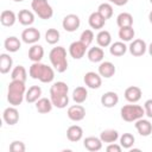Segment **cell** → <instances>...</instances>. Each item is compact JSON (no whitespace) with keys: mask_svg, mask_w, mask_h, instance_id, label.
<instances>
[{"mask_svg":"<svg viewBox=\"0 0 152 152\" xmlns=\"http://www.w3.org/2000/svg\"><path fill=\"white\" fill-rule=\"evenodd\" d=\"M13 1H15V2H21V1H24V0H13Z\"/></svg>","mask_w":152,"mask_h":152,"instance_id":"46","label":"cell"},{"mask_svg":"<svg viewBox=\"0 0 152 152\" xmlns=\"http://www.w3.org/2000/svg\"><path fill=\"white\" fill-rule=\"evenodd\" d=\"M2 119L4 121L10 125V126H13L15 125L18 121H19V112L18 109L15 108V106H11V107H7L4 113H2Z\"/></svg>","mask_w":152,"mask_h":152,"instance_id":"13","label":"cell"},{"mask_svg":"<svg viewBox=\"0 0 152 152\" xmlns=\"http://www.w3.org/2000/svg\"><path fill=\"white\" fill-rule=\"evenodd\" d=\"M69 87L63 81L55 82L50 88V99L52 101V104L59 109H63L69 103V96H68Z\"/></svg>","mask_w":152,"mask_h":152,"instance_id":"1","label":"cell"},{"mask_svg":"<svg viewBox=\"0 0 152 152\" xmlns=\"http://www.w3.org/2000/svg\"><path fill=\"white\" fill-rule=\"evenodd\" d=\"M26 94V87L25 82L23 81H15L12 80L8 84V90H7V101L12 106H19L25 99Z\"/></svg>","mask_w":152,"mask_h":152,"instance_id":"3","label":"cell"},{"mask_svg":"<svg viewBox=\"0 0 152 152\" xmlns=\"http://www.w3.org/2000/svg\"><path fill=\"white\" fill-rule=\"evenodd\" d=\"M128 50H129V52H131L132 56H134V57H140V56H142V55L146 52L147 45H146L145 40L138 38V39H133V40L131 42V44H129V46H128Z\"/></svg>","mask_w":152,"mask_h":152,"instance_id":"11","label":"cell"},{"mask_svg":"<svg viewBox=\"0 0 152 152\" xmlns=\"http://www.w3.org/2000/svg\"><path fill=\"white\" fill-rule=\"evenodd\" d=\"M17 20H18V15H15V13L11 10H5L0 14V23L2 24V26L11 27L15 24Z\"/></svg>","mask_w":152,"mask_h":152,"instance_id":"21","label":"cell"},{"mask_svg":"<svg viewBox=\"0 0 152 152\" xmlns=\"http://www.w3.org/2000/svg\"><path fill=\"white\" fill-rule=\"evenodd\" d=\"M119 132L116 129H104L100 133V139L102 140V142H107V144H112L115 142L119 139Z\"/></svg>","mask_w":152,"mask_h":152,"instance_id":"29","label":"cell"},{"mask_svg":"<svg viewBox=\"0 0 152 152\" xmlns=\"http://www.w3.org/2000/svg\"><path fill=\"white\" fill-rule=\"evenodd\" d=\"M52 101L51 99H48V97H40L37 102H36V109L38 110V113L40 114H48L52 110Z\"/></svg>","mask_w":152,"mask_h":152,"instance_id":"24","label":"cell"},{"mask_svg":"<svg viewBox=\"0 0 152 152\" xmlns=\"http://www.w3.org/2000/svg\"><path fill=\"white\" fill-rule=\"evenodd\" d=\"M144 109H145V115L150 119H152V99H148L144 103Z\"/></svg>","mask_w":152,"mask_h":152,"instance_id":"41","label":"cell"},{"mask_svg":"<svg viewBox=\"0 0 152 152\" xmlns=\"http://www.w3.org/2000/svg\"><path fill=\"white\" fill-rule=\"evenodd\" d=\"M120 114L122 120L127 122H135L145 115V109L139 104H125L121 108Z\"/></svg>","mask_w":152,"mask_h":152,"instance_id":"5","label":"cell"},{"mask_svg":"<svg viewBox=\"0 0 152 152\" xmlns=\"http://www.w3.org/2000/svg\"><path fill=\"white\" fill-rule=\"evenodd\" d=\"M83 146L90 152H97L102 148V140L97 137H87L83 140Z\"/></svg>","mask_w":152,"mask_h":152,"instance_id":"20","label":"cell"},{"mask_svg":"<svg viewBox=\"0 0 152 152\" xmlns=\"http://www.w3.org/2000/svg\"><path fill=\"white\" fill-rule=\"evenodd\" d=\"M42 96V88L39 86H32L26 90L25 100L28 103H36Z\"/></svg>","mask_w":152,"mask_h":152,"instance_id":"23","label":"cell"},{"mask_svg":"<svg viewBox=\"0 0 152 152\" xmlns=\"http://www.w3.org/2000/svg\"><path fill=\"white\" fill-rule=\"evenodd\" d=\"M107 152H121L122 150V146L121 145H118L115 142H112V144H108V146L106 147Z\"/></svg>","mask_w":152,"mask_h":152,"instance_id":"42","label":"cell"},{"mask_svg":"<svg viewBox=\"0 0 152 152\" xmlns=\"http://www.w3.org/2000/svg\"><path fill=\"white\" fill-rule=\"evenodd\" d=\"M13 65V59L8 53H1L0 55V72L1 74H7L12 69Z\"/></svg>","mask_w":152,"mask_h":152,"instance_id":"32","label":"cell"},{"mask_svg":"<svg viewBox=\"0 0 152 152\" xmlns=\"http://www.w3.org/2000/svg\"><path fill=\"white\" fill-rule=\"evenodd\" d=\"M31 7L33 12L43 20H48L53 15V10L48 0H32Z\"/></svg>","mask_w":152,"mask_h":152,"instance_id":"6","label":"cell"},{"mask_svg":"<svg viewBox=\"0 0 152 152\" xmlns=\"http://www.w3.org/2000/svg\"><path fill=\"white\" fill-rule=\"evenodd\" d=\"M97 12L107 20L113 17V6L110 5V2H102L101 5H99Z\"/></svg>","mask_w":152,"mask_h":152,"instance_id":"37","label":"cell"},{"mask_svg":"<svg viewBox=\"0 0 152 152\" xmlns=\"http://www.w3.org/2000/svg\"><path fill=\"white\" fill-rule=\"evenodd\" d=\"M119 139H120V145L122 146V148H127V150H129L134 145V141H135V138L132 133H124Z\"/></svg>","mask_w":152,"mask_h":152,"instance_id":"38","label":"cell"},{"mask_svg":"<svg viewBox=\"0 0 152 152\" xmlns=\"http://www.w3.org/2000/svg\"><path fill=\"white\" fill-rule=\"evenodd\" d=\"M83 81L86 83V86L90 89H97L101 87L102 84V77L99 72H95V71H88L84 74V77H83Z\"/></svg>","mask_w":152,"mask_h":152,"instance_id":"9","label":"cell"},{"mask_svg":"<svg viewBox=\"0 0 152 152\" xmlns=\"http://www.w3.org/2000/svg\"><path fill=\"white\" fill-rule=\"evenodd\" d=\"M150 2H151V4H152V0H150Z\"/></svg>","mask_w":152,"mask_h":152,"instance_id":"47","label":"cell"},{"mask_svg":"<svg viewBox=\"0 0 152 152\" xmlns=\"http://www.w3.org/2000/svg\"><path fill=\"white\" fill-rule=\"evenodd\" d=\"M4 46L8 52H17L21 48V42L19 40V38H17L14 36H11V37H7L5 39Z\"/></svg>","mask_w":152,"mask_h":152,"instance_id":"30","label":"cell"},{"mask_svg":"<svg viewBox=\"0 0 152 152\" xmlns=\"http://www.w3.org/2000/svg\"><path fill=\"white\" fill-rule=\"evenodd\" d=\"M40 39V32L36 27H27L21 32V40L26 44H36Z\"/></svg>","mask_w":152,"mask_h":152,"instance_id":"10","label":"cell"},{"mask_svg":"<svg viewBox=\"0 0 152 152\" xmlns=\"http://www.w3.org/2000/svg\"><path fill=\"white\" fill-rule=\"evenodd\" d=\"M148 20H150V23L152 24V11L148 13Z\"/></svg>","mask_w":152,"mask_h":152,"instance_id":"45","label":"cell"},{"mask_svg":"<svg viewBox=\"0 0 152 152\" xmlns=\"http://www.w3.org/2000/svg\"><path fill=\"white\" fill-rule=\"evenodd\" d=\"M80 40L87 46H89L94 40V32L91 30H84L80 36Z\"/></svg>","mask_w":152,"mask_h":152,"instance_id":"39","label":"cell"},{"mask_svg":"<svg viewBox=\"0 0 152 152\" xmlns=\"http://www.w3.org/2000/svg\"><path fill=\"white\" fill-rule=\"evenodd\" d=\"M49 59L51 62L52 68L57 72H64L68 69V59H66V50L63 46L52 48L49 53Z\"/></svg>","mask_w":152,"mask_h":152,"instance_id":"4","label":"cell"},{"mask_svg":"<svg viewBox=\"0 0 152 152\" xmlns=\"http://www.w3.org/2000/svg\"><path fill=\"white\" fill-rule=\"evenodd\" d=\"M88 97V90L86 87H76L72 91V100L76 103H83Z\"/></svg>","mask_w":152,"mask_h":152,"instance_id":"33","label":"cell"},{"mask_svg":"<svg viewBox=\"0 0 152 152\" xmlns=\"http://www.w3.org/2000/svg\"><path fill=\"white\" fill-rule=\"evenodd\" d=\"M147 50H148V53H150V55L152 56V43H151V44L148 45V48H147Z\"/></svg>","mask_w":152,"mask_h":152,"instance_id":"44","label":"cell"},{"mask_svg":"<svg viewBox=\"0 0 152 152\" xmlns=\"http://www.w3.org/2000/svg\"><path fill=\"white\" fill-rule=\"evenodd\" d=\"M11 78L12 80H15V81H23V82H25L26 78H27L26 69L23 65L14 66L13 70H12V72H11Z\"/></svg>","mask_w":152,"mask_h":152,"instance_id":"34","label":"cell"},{"mask_svg":"<svg viewBox=\"0 0 152 152\" xmlns=\"http://www.w3.org/2000/svg\"><path fill=\"white\" fill-rule=\"evenodd\" d=\"M127 46L125 44V42H114L109 45V52L112 56H115V57H121L126 53L127 51Z\"/></svg>","mask_w":152,"mask_h":152,"instance_id":"27","label":"cell"},{"mask_svg":"<svg viewBox=\"0 0 152 152\" xmlns=\"http://www.w3.org/2000/svg\"><path fill=\"white\" fill-rule=\"evenodd\" d=\"M110 4H114L115 6H124L128 2V0H108Z\"/></svg>","mask_w":152,"mask_h":152,"instance_id":"43","label":"cell"},{"mask_svg":"<svg viewBox=\"0 0 152 152\" xmlns=\"http://www.w3.org/2000/svg\"><path fill=\"white\" fill-rule=\"evenodd\" d=\"M116 25L119 28L121 27H129L133 26V17L128 12H122L116 17Z\"/></svg>","mask_w":152,"mask_h":152,"instance_id":"31","label":"cell"},{"mask_svg":"<svg viewBox=\"0 0 152 152\" xmlns=\"http://www.w3.org/2000/svg\"><path fill=\"white\" fill-rule=\"evenodd\" d=\"M119 102V95L115 91H106L101 96V104L106 108H113Z\"/></svg>","mask_w":152,"mask_h":152,"instance_id":"15","label":"cell"},{"mask_svg":"<svg viewBox=\"0 0 152 152\" xmlns=\"http://www.w3.org/2000/svg\"><path fill=\"white\" fill-rule=\"evenodd\" d=\"M87 57L90 62L93 63H99V62H102L103 57H104V51L101 46H93L88 50L87 52Z\"/></svg>","mask_w":152,"mask_h":152,"instance_id":"22","label":"cell"},{"mask_svg":"<svg viewBox=\"0 0 152 152\" xmlns=\"http://www.w3.org/2000/svg\"><path fill=\"white\" fill-rule=\"evenodd\" d=\"M83 137V129L78 125H71L66 129V138L71 142H77Z\"/></svg>","mask_w":152,"mask_h":152,"instance_id":"18","label":"cell"},{"mask_svg":"<svg viewBox=\"0 0 152 152\" xmlns=\"http://www.w3.org/2000/svg\"><path fill=\"white\" fill-rule=\"evenodd\" d=\"M28 75L33 80H38L43 83H50L55 78V69L40 62H33L30 66Z\"/></svg>","mask_w":152,"mask_h":152,"instance_id":"2","label":"cell"},{"mask_svg":"<svg viewBox=\"0 0 152 152\" xmlns=\"http://www.w3.org/2000/svg\"><path fill=\"white\" fill-rule=\"evenodd\" d=\"M44 57V49L39 44H32V46L28 49V58L32 62H40Z\"/></svg>","mask_w":152,"mask_h":152,"instance_id":"25","label":"cell"},{"mask_svg":"<svg viewBox=\"0 0 152 152\" xmlns=\"http://www.w3.org/2000/svg\"><path fill=\"white\" fill-rule=\"evenodd\" d=\"M124 95H125V99H126L128 102L135 103V102H138V101L141 99L142 90H141L139 87H137V86H131V87L126 88Z\"/></svg>","mask_w":152,"mask_h":152,"instance_id":"14","label":"cell"},{"mask_svg":"<svg viewBox=\"0 0 152 152\" xmlns=\"http://www.w3.org/2000/svg\"><path fill=\"white\" fill-rule=\"evenodd\" d=\"M66 115L68 118L71 120V121H81L84 119L86 116V109L83 106H81V103H77V104H74V106H70L68 108V112H66Z\"/></svg>","mask_w":152,"mask_h":152,"instance_id":"12","label":"cell"},{"mask_svg":"<svg viewBox=\"0 0 152 152\" xmlns=\"http://www.w3.org/2000/svg\"><path fill=\"white\" fill-rule=\"evenodd\" d=\"M118 34H119V38L122 42H131V40H133L135 32H134V28L132 26H129V27H121V28H119V33Z\"/></svg>","mask_w":152,"mask_h":152,"instance_id":"35","label":"cell"},{"mask_svg":"<svg viewBox=\"0 0 152 152\" xmlns=\"http://www.w3.org/2000/svg\"><path fill=\"white\" fill-rule=\"evenodd\" d=\"M18 21L24 26H30L34 23V14L28 10H20L18 13Z\"/></svg>","mask_w":152,"mask_h":152,"instance_id":"26","label":"cell"},{"mask_svg":"<svg viewBox=\"0 0 152 152\" xmlns=\"http://www.w3.org/2000/svg\"><path fill=\"white\" fill-rule=\"evenodd\" d=\"M134 127L138 131V133L142 137H148L152 133V124L144 118L137 120L134 124Z\"/></svg>","mask_w":152,"mask_h":152,"instance_id":"16","label":"cell"},{"mask_svg":"<svg viewBox=\"0 0 152 152\" xmlns=\"http://www.w3.org/2000/svg\"><path fill=\"white\" fill-rule=\"evenodd\" d=\"M25 150H26V146L20 140H14L10 144V151L12 152H25Z\"/></svg>","mask_w":152,"mask_h":152,"instance_id":"40","label":"cell"},{"mask_svg":"<svg viewBox=\"0 0 152 152\" xmlns=\"http://www.w3.org/2000/svg\"><path fill=\"white\" fill-rule=\"evenodd\" d=\"M88 24L91 28L94 30H102L104 24H106V19L96 11V12H93L90 15H89V19H88Z\"/></svg>","mask_w":152,"mask_h":152,"instance_id":"19","label":"cell"},{"mask_svg":"<svg viewBox=\"0 0 152 152\" xmlns=\"http://www.w3.org/2000/svg\"><path fill=\"white\" fill-rule=\"evenodd\" d=\"M96 43L101 48H107L112 44V36L107 30H100L96 34Z\"/></svg>","mask_w":152,"mask_h":152,"instance_id":"28","label":"cell"},{"mask_svg":"<svg viewBox=\"0 0 152 152\" xmlns=\"http://www.w3.org/2000/svg\"><path fill=\"white\" fill-rule=\"evenodd\" d=\"M87 45L83 44L81 40H76L72 42L69 45V55L74 58V59H81L82 57H84L86 52H87Z\"/></svg>","mask_w":152,"mask_h":152,"instance_id":"8","label":"cell"},{"mask_svg":"<svg viewBox=\"0 0 152 152\" xmlns=\"http://www.w3.org/2000/svg\"><path fill=\"white\" fill-rule=\"evenodd\" d=\"M80 25H81L80 17L76 14H72V13L66 14L62 21V26L66 32H75L80 27Z\"/></svg>","mask_w":152,"mask_h":152,"instance_id":"7","label":"cell"},{"mask_svg":"<svg viewBox=\"0 0 152 152\" xmlns=\"http://www.w3.org/2000/svg\"><path fill=\"white\" fill-rule=\"evenodd\" d=\"M59 37H61V33L57 28H49L45 32V40L48 44H51V45L57 44L59 40Z\"/></svg>","mask_w":152,"mask_h":152,"instance_id":"36","label":"cell"},{"mask_svg":"<svg viewBox=\"0 0 152 152\" xmlns=\"http://www.w3.org/2000/svg\"><path fill=\"white\" fill-rule=\"evenodd\" d=\"M116 69H115V65L109 62V61H104V62H101L100 65H99V74L101 75V77H104V78H110L114 76Z\"/></svg>","mask_w":152,"mask_h":152,"instance_id":"17","label":"cell"}]
</instances>
